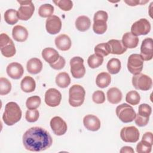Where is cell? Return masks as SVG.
Listing matches in <instances>:
<instances>
[{"label": "cell", "instance_id": "cell-42", "mask_svg": "<svg viewBox=\"0 0 153 153\" xmlns=\"http://www.w3.org/2000/svg\"><path fill=\"white\" fill-rule=\"evenodd\" d=\"M93 101L97 104H102L105 101V95L103 91L97 90L94 91L92 95Z\"/></svg>", "mask_w": 153, "mask_h": 153}, {"label": "cell", "instance_id": "cell-6", "mask_svg": "<svg viewBox=\"0 0 153 153\" xmlns=\"http://www.w3.org/2000/svg\"><path fill=\"white\" fill-rule=\"evenodd\" d=\"M132 84L137 90L147 91L152 88V80L149 76L140 73L133 75L132 77Z\"/></svg>", "mask_w": 153, "mask_h": 153}, {"label": "cell", "instance_id": "cell-43", "mask_svg": "<svg viewBox=\"0 0 153 153\" xmlns=\"http://www.w3.org/2000/svg\"><path fill=\"white\" fill-rule=\"evenodd\" d=\"M149 118L140 116L137 114H136V117L134 118V122L139 127H143L147 125L149 122Z\"/></svg>", "mask_w": 153, "mask_h": 153}, {"label": "cell", "instance_id": "cell-23", "mask_svg": "<svg viewBox=\"0 0 153 153\" xmlns=\"http://www.w3.org/2000/svg\"><path fill=\"white\" fill-rule=\"evenodd\" d=\"M108 43L110 47L111 53L112 54L120 55L125 53L127 50V48L124 46L121 40L111 39L108 41Z\"/></svg>", "mask_w": 153, "mask_h": 153}, {"label": "cell", "instance_id": "cell-20", "mask_svg": "<svg viewBox=\"0 0 153 153\" xmlns=\"http://www.w3.org/2000/svg\"><path fill=\"white\" fill-rule=\"evenodd\" d=\"M42 57L50 65L56 62L59 59L60 55L54 48L47 47L42 51Z\"/></svg>", "mask_w": 153, "mask_h": 153}, {"label": "cell", "instance_id": "cell-19", "mask_svg": "<svg viewBox=\"0 0 153 153\" xmlns=\"http://www.w3.org/2000/svg\"><path fill=\"white\" fill-rule=\"evenodd\" d=\"M13 38L18 42H24L28 37V32L26 27L21 25H16L13 28Z\"/></svg>", "mask_w": 153, "mask_h": 153}, {"label": "cell", "instance_id": "cell-18", "mask_svg": "<svg viewBox=\"0 0 153 153\" xmlns=\"http://www.w3.org/2000/svg\"><path fill=\"white\" fill-rule=\"evenodd\" d=\"M56 46L61 51H67L71 47V40L66 34H60L54 40Z\"/></svg>", "mask_w": 153, "mask_h": 153}, {"label": "cell", "instance_id": "cell-5", "mask_svg": "<svg viewBox=\"0 0 153 153\" xmlns=\"http://www.w3.org/2000/svg\"><path fill=\"white\" fill-rule=\"evenodd\" d=\"M0 49L1 54L5 57H13L16 52L13 40L4 33L0 35Z\"/></svg>", "mask_w": 153, "mask_h": 153}, {"label": "cell", "instance_id": "cell-26", "mask_svg": "<svg viewBox=\"0 0 153 153\" xmlns=\"http://www.w3.org/2000/svg\"><path fill=\"white\" fill-rule=\"evenodd\" d=\"M111 76L106 72H102L99 74L96 79V84L97 86L103 88L107 87L111 83Z\"/></svg>", "mask_w": 153, "mask_h": 153}, {"label": "cell", "instance_id": "cell-30", "mask_svg": "<svg viewBox=\"0 0 153 153\" xmlns=\"http://www.w3.org/2000/svg\"><path fill=\"white\" fill-rule=\"evenodd\" d=\"M17 11L14 9H8L4 13V20L9 25H13L19 20Z\"/></svg>", "mask_w": 153, "mask_h": 153}, {"label": "cell", "instance_id": "cell-9", "mask_svg": "<svg viewBox=\"0 0 153 153\" xmlns=\"http://www.w3.org/2000/svg\"><path fill=\"white\" fill-rule=\"evenodd\" d=\"M143 60L139 54H132L128 58L127 69L133 74L137 75L140 73L143 67Z\"/></svg>", "mask_w": 153, "mask_h": 153}, {"label": "cell", "instance_id": "cell-48", "mask_svg": "<svg viewBox=\"0 0 153 153\" xmlns=\"http://www.w3.org/2000/svg\"><path fill=\"white\" fill-rule=\"evenodd\" d=\"M120 152H131V153H133L134 152V150L131 147V146H123L120 151Z\"/></svg>", "mask_w": 153, "mask_h": 153}, {"label": "cell", "instance_id": "cell-10", "mask_svg": "<svg viewBox=\"0 0 153 153\" xmlns=\"http://www.w3.org/2000/svg\"><path fill=\"white\" fill-rule=\"evenodd\" d=\"M151 24L146 19H140L134 22L131 27V33L137 36L147 35L151 30Z\"/></svg>", "mask_w": 153, "mask_h": 153}, {"label": "cell", "instance_id": "cell-7", "mask_svg": "<svg viewBox=\"0 0 153 153\" xmlns=\"http://www.w3.org/2000/svg\"><path fill=\"white\" fill-rule=\"evenodd\" d=\"M20 7L17 11L18 17L21 20L26 21L31 18L34 11L35 6L32 1H17Z\"/></svg>", "mask_w": 153, "mask_h": 153}, {"label": "cell", "instance_id": "cell-35", "mask_svg": "<svg viewBox=\"0 0 153 153\" xmlns=\"http://www.w3.org/2000/svg\"><path fill=\"white\" fill-rule=\"evenodd\" d=\"M140 100V96L137 91L131 90L128 91L126 96V101L131 105L139 104Z\"/></svg>", "mask_w": 153, "mask_h": 153}, {"label": "cell", "instance_id": "cell-12", "mask_svg": "<svg viewBox=\"0 0 153 153\" xmlns=\"http://www.w3.org/2000/svg\"><path fill=\"white\" fill-rule=\"evenodd\" d=\"M62 100L60 92L54 88L48 89L45 93V102L50 107H56L59 105Z\"/></svg>", "mask_w": 153, "mask_h": 153}, {"label": "cell", "instance_id": "cell-2", "mask_svg": "<svg viewBox=\"0 0 153 153\" xmlns=\"http://www.w3.org/2000/svg\"><path fill=\"white\" fill-rule=\"evenodd\" d=\"M22 114V110L18 104L14 102H10L5 106L2 120L6 125L11 126L20 120Z\"/></svg>", "mask_w": 153, "mask_h": 153}, {"label": "cell", "instance_id": "cell-29", "mask_svg": "<svg viewBox=\"0 0 153 153\" xmlns=\"http://www.w3.org/2000/svg\"><path fill=\"white\" fill-rule=\"evenodd\" d=\"M106 67L108 72L111 74H117L120 72L121 69V62L118 59L112 58L108 61Z\"/></svg>", "mask_w": 153, "mask_h": 153}, {"label": "cell", "instance_id": "cell-24", "mask_svg": "<svg viewBox=\"0 0 153 153\" xmlns=\"http://www.w3.org/2000/svg\"><path fill=\"white\" fill-rule=\"evenodd\" d=\"M107 98L109 103L117 104L121 101L123 94L120 89L117 87H112L107 91Z\"/></svg>", "mask_w": 153, "mask_h": 153}, {"label": "cell", "instance_id": "cell-37", "mask_svg": "<svg viewBox=\"0 0 153 153\" xmlns=\"http://www.w3.org/2000/svg\"><path fill=\"white\" fill-rule=\"evenodd\" d=\"M11 90V84L6 78H0V94L6 95L8 94Z\"/></svg>", "mask_w": 153, "mask_h": 153}, {"label": "cell", "instance_id": "cell-17", "mask_svg": "<svg viewBox=\"0 0 153 153\" xmlns=\"http://www.w3.org/2000/svg\"><path fill=\"white\" fill-rule=\"evenodd\" d=\"M83 124L86 129L96 131H97L100 127V121L95 115L88 114L85 115L83 118Z\"/></svg>", "mask_w": 153, "mask_h": 153}, {"label": "cell", "instance_id": "cell-11", "mask_svg": "<svg viewBox=\"0 0 153 153\" xmlns=\"http://www.w3.org/2000/svg\"><path fill=\"white\" fill-rule=\"evenodd\" d=\"M139 130L134 126L123 127L120 131V137L125 142L135 143L139 139Z\"/></svg>", "mask_w": 153, "mask_h": 153}, {"label": "cell", "instance_id": "cell-46", "mask_svg": "<svg viewBox=\"0 0 153 153\" xmlns=\"http://www.w3.org/2000/svg\"><path fill=\"white\" fill-rule=\"evenodd\" d=\"M142 140L152 145H153V136H152V132L149 131V132L145 133L142 137Z\"/></svg>", "mask_w": 153, "mask_h": 153}, {"label": "cell", "instance_id": "cell-33", "mask_svg": "<svg viewBox=\"0 0 153 153\" xmlns=\"http://www.w3.org/2000/svg\"><path fill=\"white\" fill-rule=\"evenodd\" d=\"M93 21V29L94 33L98 35H102L106 31L107 24L106 21L102 20H96Z\"/></svg>", "mask_w": 153, "mask_h": 153}, {"label": "cell", "instance_id": "cell-21", "mask_svg": "<svg viewBox=\"0 0 153 153\" xmlns=\"http://www.w3.org/2000/svg\"><path fill=\"white\" fill-rule=\"evenodd\" d=\"M139 38L137 36L133 35L131 32L125 33L122 38V43L127 48H134L139 43Z\"/></svg>", "mask_w": 153, "mask_h": 153}, {"label": "cell", "instance_id": "cell-40", "mask_svg": "<svg viewBox=\"0 0 153 153\" xmlns=\"http://www.w3.org/2000/svg\"><path fill=\"white\" fill-rule=\"evenodd\" d=\"M152 112L151 106L146 103H142L139 105L138 108V114L144 117L149 118Z\"/></svg>", "mask_w": 153, "mask_h": 153}, {"label": "cell", "instance_id": "cell-36", "mask_svg": "<svg viewBox=\"0 0 153 153\" xmlns=\"http://www.w3.org/2000/svg\"><path fill=\"white\" fill-rule=\"evenodd\" d=\"M41 102V100L38 96H33L27 99L26 106L28 109H35L38 108Z\"/></svg>", "mask_w": 153, "mask_h": 153}, {"label": "cell", "instance_id": "cell-16", "mask_svg": "<svg viewBox=\"0 0 153 153\" xmlns=\"http://www.w3.org/2000/svg\"><path fill=\"white\" fill-rule=\"evenodd\" d=\"M6 71L10 78L14 79H19L22 76L24 73V69L20 63L12 62L7 66Z\"/></svg>", "mask_w": 153, "mask_h": 153}, {"label": "cell", "instance_id": "cell-44", "mask_svg": "<svg viewBox=\"0 0 153 153\" xmlns=\"http://www.w3.org/2000/svg\"><path fill=\"white\" fill-rule=\"evenodd\" d=\"M65 63H66V62L64 57L60 56L59 59L54 63L50 64V66L55 70H60L64 68Z\"/></svg>", "mask_w": 153, "mask_h": 153}, {"label": "cell", "instance_id": "cell-32", "mask_svg": "<svg viewBox=\"0 0 153 153\" xmlns=\"http://www.w3.org/2000/svg\"><path fill=\"white\" fill-rule=\"evenodd\" d=\"M95 54L100 56L102 57L106 56L111 53V50L109 45L108 42H103L97 44L94 47Z\"/></svg>", "mask_w": 153, "mask_h": 153}, {"label": "cell", "instance_id": "cell-13", "mask_svg": "<svg viewBox=\"0 0 153 153\" xmlns=\"http://www.w3.org/2000/svg\"><path fill=\"white\" fill-rule=\"evenodd\" d=\"M47 32L51 35L58 33L62 28V22L60 19L55 15L47 18L45 22Z\"/></svg>", "mask_w": 153, "mask_h": 153}, {"label": "cell", "instance_id": "cell-4", "mask_svg": "<svg viewBox=\"0 0 153 153\" xmlns=\"http://www.w3.org/2000/svg\"><path fill=\"white\" fill-rule=\"evenodd\" d=\"M115 112L118 118L124 123L133 121L136 114L133 107L127 103H122L118 105L116 108Z\"/></svg>", "mask_w": 153, "mask_h": 153}, {"label": "cell", "instance_id": "cell-45", "mask_svg": "<svg viewBox=\"0 0 153 153\" xmlns=\"http://www.w3.org/2000/svg\"><path fill=\"white\" fill-rule=\"evenodd\" d=\"M108 19V13L105 11H102V10H100L97 11L94 16V18H93V20H105L106 22H107Z\"/></svg>", "mask_w": 153, "mask_h": 153}, {"label": "cell", "instance_id": "cell-1", "mask_svg": "<svg viewBox=\"0 0 153 153\" xmlns=\"http://www.w3.org/2000/svg\"><path fill=\"white\" fill-rule=\"evenodd\" d=\"M53 143L50 133L44 128L33 127L29 128L23 135L25 148L32 152H41L49 148Z\"/></svg>", "mask_w": 153, "mask_h": 153}, {"label": "cell", "instance_id": "cell-28", "mask_svg": "<svg viewBox=\"0 0 153 153\" xmlns=\"http://www.w3.org/2000/svg\"><path fill=\"white\" fill-rule=\"evenodd\" d=\"M56 83L60 88H66L71 83V78L65 72H60L56 77Z\"/></svg>", "mask_w": 153, "mask_h": 153}, {"label": "cell", "instance_id": "cell-31", "mask_svg": "<svg viewBox=\"0 0 153 153\" xmlns=\"http://www.w3.org/2000/svg\"><path fill=\"white\" fill-rule=\"evenodd\" d=\"M54 13V7L50 4L41 5L38 9V14L41 17H49L53 16Z\"/></svg>", "mask_w": 153, "mask_h": 153}, {"label": "cell", "instance_id": "cell-22", "mask_svg": "<svg viewBox=\"0 0 153 153\" xmlns=\"http://www.w3.org/2000/svg\"><path fill=\"white\" fill-rule=\"evenodd\" d=\"M27 71L31 74H37L39 73L42 69V63L38 58H32L29 59L26 65Z\"/></svg>", "mask_w": 153, "mask_h": 153}, {"label": "cell", "instance_id": "cell-38", "mask_svg": "<svg viewBox=\"0 0 153 153\" xmlns=\"http://www.w3.org/2000/svg\"><path fill=\"white\" fill-rule=\"evenodd\" d=\"M53 2L65 11H70L73 7V3L70 0H57L53 1Z\"/></svg>", "mask_w": 153, "mask_h": 153}, {"label": "cell", "instance_id": "cell-3", "mask_svg": "<svg viewBox=\"0 0 153 153\" xmlns=\"http://www.w3.org/2000/svg\"><path fill=\"white\" fill-rule=\"evenodd\" d=\"M85 91L80 85H73L69 90V103L73 107H78L84 101Z\"/></svg>", "mask_w": 153, "mask_h": 153}, {"label": "cell", "instance_id": "cell-8", "mask_svg": "<svg viewBox=\"0 0 153 153\" xmlns=\"http://www.w3.org/2000/svg\"><path fill=\"white\" fill-rule=\"evenodd\" d=\"M71 72L75 78H81L85 74V68L84 65V59L79 56L72 57L70 60Z\"/></svg>", "mask_w": 153, "mask_h": 153}, {"label": "cell", "instance_id": "cell-34", "mask_svg": "<svg viewBox=\"0 0 153 153\" xmlns=\"http://www.w3.org/2000/svg\"><path fill=\"white\" fill-rule=\"evenodd\" d=\"M103 62V57L96 54H91L89 56L87 60V63L90 68L92 69L97 68L102 65Z\"/></svg>", "mask_w": 153, "mask_h": 153}, {"label": "cell", "instance_id": "cell-47", "mask_svg": "<svg viewBox=\"0 0 153 153\" xmlns=\"http://www.w3.org/2000/svg\"><path fill=\"white\" fill-rule=\"evenodd\" d=\"M148 1H135V0H131V1H124V2L126 3L127 4H128L130 6H136L139 4H144L146 2H148Z\"/></svg>", "mask_w": 153, "mask_h": 153}, {"label": "cell", "instance_id": "cell-41", "mask_svg": "<svg viewBox=\"0 0 153 153\" xmlns=\"http://www.w3.org/2000/svg\"><path fill=\"white\" fill-rule=\"evenodd\" d=\"M152 145L141 140L136 146V151L139 153H149L152 150Z\"/></svg>", "mask_w": 153, "mask_h": 153}, {"label": "cell", "instance_id": "cell-25", "mask_svg": "<svg viewBox=\"0 0 153 153\" xmlns=\"http://www.w3.org/2000/svg\"><path fill=\"white\" fill-rule=\"evenodd\" d=\"M21 89L26 93H31L36 88V82L33 78L30 76H25L20 82Z\"/></svg>", "mask_w": 153, "mask_h": 153}, {"label": "cell", "instance_id": "cell-14", "mask_svg": "<svg viewBox=\"0 0 153 153\" xmlns=\"http://www.w3.org/2000/svg\"><path fill=\"white\" fill-rule=\"evenodd\" d=\"M140 56L143 60L149 61L153 57V41L151 38L144 39L140 46Z\"/></svg>", "mask_w": 153, "mask_h": 153}, {"label": "cell", "instance_id": "cell-27", "mask_svg": "<svg viewBox=\"0 0 153 153\" xmlns=\"http://www.w3.org/2000/svg\"><path fill=\"white\" fill-rule=\"evenodd\" d=\"M90 26L91 20L85 16H79L75 21V27L81 32H85L87 30L90 28Z\"/></svg>", "mask_w": 153, "mask_h": 153}, {"label": "cell", "instance_id": "cell-39", "mask_svg": "<svg viewBox=\"0 0 153 153\" xmlns=\"http://www.w3.org/2000/svg\"><path fill=\"white\" fill-rule=\"evenodd\" d=\"M39 117V113L38 110L35 109H28L26 112L25 119L29 123H34L36 121Z\"/></svg>", "mask_w": 153, "mask_h": 153}, {"label": "cell", "instance_id": "cell-15", "mask_svg": "<svg viewBox=\"0 0 153 153\" xmlns=\"http://www.w3.org/2000/svg\"><path fill=\"white\" fill-rule=\"evenodd\" d=\"M50 124L54 133L57 136L63 135L68 129L66 122L61 117L58 116L54 117L51 118Z\"/></svg>", "mask_w": 153, "mask_h": 153}]
</instances>
